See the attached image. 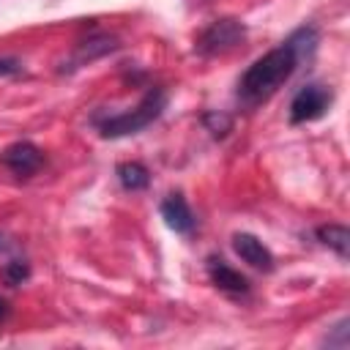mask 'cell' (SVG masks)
<instances>
[{
  "label": "cell",
  "mask_w": 350,
  "mask_h": 350,
  "mask_svg": "<svg viewBox=\"0 0 350 350\" xmlns=\"http://www.w3.org/2000/svg\"><path fill=\"white\" fill-rule=\"evenodd\" d=\"M298 52L282 41L279 46H273L271 52H265L262 57H257L238 79V101L243 107H260L262 101H268L298 68Z\"/></svg>",
  "instance_id": "cell-1"
},
{
  "label": "cell",
  "mask_w": 350,
  "mask_h": 350,
  "mask_svg": "<svg viewBox=\"0 0 350 350\" xmlns=\"http://www.w3.org/2000/svg\"><path fill=\"white\" fill-rule=\"evenodd\" d=\"M317 241L325 243L328 249H334L339 257L350 254V230L345 224H323V227H317Z\"/></svg>",
  "instance_id": "cell-11"
},
{
  "label": "cell",
  "mask_w": 350,
  "mask_h": 350,
  "mask_svg": "<svg viewBox=\"0 0 350 350\" xmlns=\"http://www.w3.org/2000/svg\"><path fill=\"white\" fill-rule=\"evenodd\" d=\"M243 38H246L243 22H238V19H232V16H224V19H213V22L197 36L194 49H197V55H202V57H216V55L232 52Z\"/></svg>",
  "instance_id": "cell-3"
},
{
  "label": "cell",
  "mask_w": 350,
  "mask_h": 350,
  "mask_svg": "<svg viewBox=\"0 0 350 350\" xmlns=\"http://www.w3.org/2000/svg\"><path fill=\"white\" fill-rule=\"evenodd\" d=\"M331 101H334V93L325 85H317V82L304 85L290 101V123H309L323 118Z\"/></svg>",
  "instance_id": "cell-4"
},
{
  "label": "cell",
  "mask_w": 350,
  "mask_h": 350,
  "mask_svg": "<svg viewBox=\"0 0 350 350\" xmlns=\"http://www.w3.org/2000/svg\"><path fill=\"white\" fill-rule=\"evenodd\" d=\"M0 276H3V282H5L8 287H19L22 282H27V276H30V265H27L25 260H11V262L3 265Z\"/></svg>",
  "instance_id": "cell-12"
},
{
  "label": "cell",
  "mask_w": 350,
  "mask_h": 350,
  "mask_svg": "<svg viewBox=\"0 0 350 350\" xmlns=\"http://www.w3.org/2000/svg\"><path fill=\"white\" fill-rule=\"evenodd\" d=\"M232 249L254 271H265V273L273 271V254H271V249L257 235H252V232H235L232 235Z\"/></svg>",
  "instance_id": "cell-6"
},
{
  "label": "cell",
  "mask_w": 350,
  "mask_h": 350,
  "mask_svg": "<svg viewBox=\"0 0 350 350\" xmlns=\"http://www.w3.org/2000/svg\"><path fill=\"white\" fill-rule=\"evenodd\" d=\"M115 175H118V180H120V186L126 191H142L150 183V172L139 161H123V164H118Z\"/></svg>",
  "instance_id": "cell-10"
},
{
  "label": "cell",
  "mask_w": 350,
  "mask_h": 350,
  "mask_svg": "<svg viewBox=\"0 0 350 350\" xmlns=\"http://www.w3.org/2000/svg\"><path fill=\"white\" fill-rule=\"evenodd\" d=\"M22 74V63L16 57H0V77H14Z\"/></svg>",
  "instance_id": "cell-14"
},
{
  "label": "cell",
  "mask_w": 350,
  "mask_h": 350,
  "mask_svg": "<svg viewBox=\"0 0 350 350\" xmlns=\"http://www.w3.org/2000/svg\"><path fill=\"white\" fill-rule=\"evenodd\" d=\"M5 317H8V301L0 298V320H5Z\"/></svg>",
  "instance_id": "cell-15"
},
{
  "label": "cell",
  "mask_w": 350,
  "mask_h": 350,
  "mask_svg": "<svg viewBox=\"0 0 350 350\" xmlns=\"http://www.w3.org/2000/svg\"><path fill=\"white\" fill-rule=\"evenodd\" d=\"M208 276L219 290H224L230 295H246L249 293V279L241 271H235L232 265H227L221 257H208Z\"/></svg>",
  "instance_id": "cell-7"
},
{
  "label": "cell",
  "mask_w": 350,
  "mask_h": 350,
  "mask_svg": "<svg viewBox=\"0 0 350 350\" xmlns=\"http://www.w3.org/2000/svg\"><path fill=\"white\" fill-rule=\"evenodd\" d=\"M0 161H3L14 175H19V178H30L33 172L41 170V164H44V153H41L38 145L22 139V142L8 145V148L0 153Z\"/></svg>",
  "instance_id": "cell-5"
},
{
  "label": "cell",
  "mask_w": 350,
  "mask_h": 350,
  "mask_svg": "<svg viewBox=\"0 0 350 350\" xmlns=\"http://www.w3.org/2000/svg\"><path fill=\"white\" fill-rule=\"evenodd\" d=\"M164 107H167V90L164 88H150L134 109L107 115V118H96V129L104 139H120V137H129V134H137V131L148 129L153 120L161 118Z\"/></svg>",
  "instance_id": "cell-2"
},
{
  "label": "cell",
  "mask_w": 350,
  "mask_h": 350,
  "mask_svg": "<svg viewBox=\"0 0 350 350\" xmlns=\"http://www.w3.org/2000/svg\"><path fill=\"white\" fill-rule=\"evenodd\" d=\"M202 120H205V126L211 129V134H213V137H224V134L230 131V118H227V115H216V112H208Z\"/></svg>",
  "instance_id": "cell-13"
},
{
  "label": "cell",
  "mask_w": 350,
  "mask_h": 350,
  "mask_svg": "<svg viewBox=\"0 0 350 350\" xmlns=\"http://www.w3.org/2000/svg\"><path fill=\"white\" fill-rule=\"evenodd\" d=\"M112 49H118V41L112 38V36H96V38H88V41H82L79 46H77V52H74V57H71V68H77V66H82V63H90L93 57H101V55H107V52H112Z\"/></svg>",
  "instance_id": "cell-9"
},
{
  "label": "cell",
  "mask_w": 350,
  "mask_h": 350,
  "mask_svg": "<svg viewBox=\"0 0 350 350\" xmlns=\"http://www.w3.org/2000/svg\"><path fill=\"white\" fill-rule=\"evenodd\" d=\"M161 219L178 235H189L194 230V213H191L189 202L183 200V194H178V191L175 194H167V200L161 202Z\"/></svg>",
  "instance_id": "cell-8"
}]
</instances>
